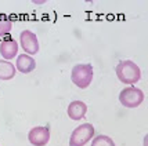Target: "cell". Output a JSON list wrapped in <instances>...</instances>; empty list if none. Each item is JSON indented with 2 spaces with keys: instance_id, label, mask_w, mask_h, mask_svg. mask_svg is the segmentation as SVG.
Listing matches in <instances>:
<instances>
[{
  "instance_id": "cell-12",
  "label": "cell",
  "mask_w": 148,
  "mask_h": 146,
  "mask_svg": "<svg viewBox=\"0 0 148 146\" xmlns=\"http://www.w3.org/2000/svg\"><path fill=\"white\" fill-rule=\"evenodd\" d=\"M91 146H116V145L110 136H107V135H98V136H96L93 139Z\"/></svg>"
},
{
  "instance_id": "cell-2",
  "label": "cell",
  "mask_w": 148,
  "mask_h": 146,
  "mask_svg": "<svg viewBox=\"0 0 148 146\" xmlns=\"http://www.w3.org/2000/svg\"><path fill=\"white\" fill-rule=\"evenodd\" d=\"M93 66L90 64H77L72 68L71 80L79 88H87L93 81Z\"/></svg>"
},
{
  "instance_id": "cell-3",
  "label": "cell",
  "mask_w": 148,
  "mask_h": 146,
  "mask_svg": "<svg viewBox=\"0 0 148 146\" xmlns=\"http://www.w3.org/2000/svg\"><path fill=\"white\" fill-rule=\"evenodd\" d=\"M143 101H144V92L134 86H129V87L123 88L119 94V102L125 108H138L143 103Z\"/></svg>"
},
{
  "instance_id": "cell-6",
  "label": "cell",
  "mask_w": 148,
  "mask_h": 146,
  "mask_svg": "<svg viewBox=\"0 0 148 146\" xmlns=\"http://www.w3.org/2000/svg\"><path fill=\"white\" fill-rule=\"evenodd\" d=\"M28 139L33 146H46L50 141V128L47 126L33 127L28 134Z\"/></svg>"
},
{
  "instance_id": "cell-10",
  "label": "cell",
  "mask_w": 148,
  "mask_h": 146,
  "mask_svg": "<svg viewBox=\"0 0 148 146\" xmlns=\"http://www.w3.org/2000/svg\"><path fill=\"white\" fill-rule=\"evenodd\" d=\"M15 66H14L10 61H4L0 59V80H11L15 76Z\"/></svg>"
},
{
  "instance_id": "cell-5",
  "label": "cell",
  "mask_w": 148,
  "mask_h": 146,
  "mask_svg": "<svg viewBox=\"0 0 148 146\" xmlns=\"http://www.w3.org/2000/svg\"><path fill=\"white\" fill-rule=\"evenodd\" d=\"M19 43L22 50L28 55H35L39 52V40L38 36L31 31H22L19 35Z\"/></svg>"
},
{
  "instance_id": "cell-9",
  "label": "cell",
  "mask_w": 148,
  "mask_h": 146,
  "mask_svg": "<svg viewBox=\"0 0 148 146\" xmlns=\"http://www.w3.org/2000/svg\"><path fill=\"white\" fill-rule=\"evenodd\" d=\"M87 112V106L83 101H73L68 105L66 113L71 120H82Z\"/></svg>"
},
{
  "instance_id": "cell-1",
  "label": "cell",
  "mask_w": 148,
  "mask_h": 146,
  "mask_svg": "<svg viewBox=\"0 0 148 146\" xmlns=\"http://www.w3.org/2000/svg\"><path fill=\"white\" fill-rule=\"evenodd\" d=\"M116 77L119 79V81L123 84H134V83L140 81L141 79V69L138 68V65L134 64L130 59H125L121 61L115 68Z\"/></svg>"
},
{
  "instance_id": "cell-11",
  "label": "cell",
  "mask_w": 148,
  "mask_h": 146,
  "mask_svg": "<svg viewBox=\"0 0 148 146\" xmlns=\"http://www.w3.org/2000/svg\"><path fill=\"white\" fill-rule=\"evenodd\" d=\"M11 31V21L6 14H0V37Z\"/></svg>"
},
{
  "instance_id": "cell-8",
  "label": "cell",
  "mask_w": 148,
  "mask_h": 146,
  "mask_svg": "<svg viewBox=\"0 0 148 146\" xmlns=\"http://www.w3.org/2000/svg\"><path fill=\"white\" fill-rule=\"evenodd\" d=\"M18 43L14 39H4L0 43V54L4 59H13L18 54Z\"/></svg>"
},
{
  "instance_id": "cell-7",
  "label": "cell",
  "mask_w": 148,
  "mask_h": 146,
  "mask_svg": "<svg viewBox=\"0 0 148 146\" xmlns=\"http://www.w3.org/2000/svg\"><path fill=\"white\" fill-rule=\"evenodd\" d=\"M15 69L21 73H24V75L31 73L36 69V61L28 54H21L15 61Z\"/></svg>"
},
{
  "instance_id": "cell-4",
  "label": "cell",
  "mask_w": 148,
  "mask_h": 146,
  "mask_svg": "<svg viewBox=\"0 0 148 146\" xmlns=\"http://www.w3.org/2000/svg\"><path fill=\"white\" fill-rule=\"evenodd\" d=\"M94 136V127L90 123H84L82 126H77L71 134L69 146H84Z\"/></svg>"
}]
</instances>
